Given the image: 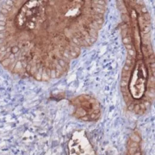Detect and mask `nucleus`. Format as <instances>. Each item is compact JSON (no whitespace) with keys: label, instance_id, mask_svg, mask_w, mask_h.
Masks as SVG:
<instances>
[{"label":"nucleus","instance_id":"nucleus-1","mask_svg":"<svg viewBox=\"0 0 155 155\" xmlns=\"http://www.w3.org/2000/svg\"><path fill=\"white\" fill-rule=\"evenodd\" d=\"M39 1H28L20 9L16 22L20 29H32L36 26L41 15Z\"/></svg>","mask_w":155,"mask_h":155},{"label":"nucleus","instance_id":"nucleus-2","mask_svg":"<svg viewBox=\"0 0 155 155\" xmlns=\"http://www.w3.org/2000/svg\"><path fill=\"white\" fill-rule=\"evenodd\" d=\"M76 116L78 119L93 121L96 120L100 115L98 103L94 98L88 96H81L74 102Z\"/></svg>","mask_w":155,"mask_h":155},{"label":"nucleus","instance_id":"nucleus-3","mask_svg":"<svg viewBox=\"0 0 155 155\" xmlns=\"http://www.w3.org/2000/svg\"><path fill=\"white\" fill-rule=\"evenodd\" d=\"M129 93L134 101H141L146 93V78L145 69L142 63L137 65L129 83Z\"/></svg>","mask_w":155,"mask_h":155},{"label":"nucleus","instance_id":"nucleus-4","mask_svg":"<svg viewBox=\"0 0 155 155\" xmlns=\"http://www.w3.org/2000/svg\"><path fill=\"white\" fill-rule=\"evenodd\" d=\"M69 155H96L87 137L82 132H76L69 140Z\"/></svg>","mask_w":155,"mask_h":155}]
</instances>
